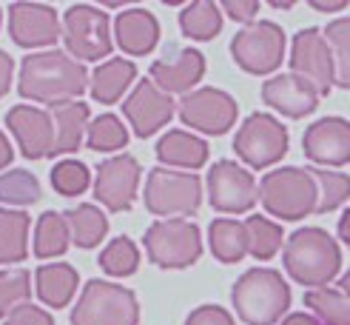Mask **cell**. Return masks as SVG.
Returning <instances> with one entry per match:
<instances>
[{
	"instance_id": "cell-18",
	"label": "cell",
	"mask_w": 350,
	"mask_h": 325,
	"mask_svg": "<svg viewBox=\"0 0 350 325\" xmlns=\"http://www.w3.org/2000/svg\"><path fill=\"white\" fill-rule=\"evenodd\" d=\"M6 126L14 134L23 157L40 160L51 154V146H55V123H51V114H46L43 109L14 106L6 114Z\"/></svg>"
},
{
	"instance_id": "cell-2",
	"label": "cell",
	"mask_w": 350,
	"mask_h": 325,
	"mask_svg": "<svg viewBox=\"0 0 350 325\" xmlns=\"http://www.w3.org/2000/svg\"><path fill=\"white\" fill-rule=\"evenodd\" d=\"M282 260L299 285L325 288L342 268V251L325 229H299L288 237Z\"/></svg>"
},
{
	"instance_id": "cell-36",
	"label": "cell",
	"mask_w": 350,
	"mask_h": 325,
	"mask_svg": "<svg viewBox=\"0 0 350 325\" xmlns=\"http://www.w3.org/2000/svg\"><path fill=\"white\" fill-rule=\"evenodd\" d=\"M139 265V251L129 237H117L103 248L100 254V268L111 274V277H131Z\"/></svg>"
},
{
	"instance_id": "cell-37",
	"label": "cell",
	"mask_w": 350,
	"mask_h": 325,
	"mask_svg": "<svg viewBox=\"0 0 350 325\" xmlns=\"http://www.w3.org/2000/svg\"><path fill=\"white\" fill-rule=\"evenodd\" d=\"M31 274L26 268H6L0 271V317L14 311L17 305H26L31 297Z\"/></svg>"
},
{
	"instance_id": "cell-22",
	"label": "cell",
	"mask_w": 350,
	"mask_h": 325,
	"mask_svg": "<svg viewBox=\"0 0 350 325\" xmlns=\"http://www.w3.org/2000/svg\"><path fill=\"white\" fill-rule=\"evenodd\" d=\"M89 103L80 100H68L51 106V123H55V146H51L49 157L57 154H72L83 143V131L89 126Z\"/></svg>"
},
{
	"instance_id": "cell-47",
	"label": "cell",
	"mask_w": 350,
	"mask_h": 325,
	"mask_svg": "<svg viewBox=\"0 0 350 325\" xmlns=\"http://www.w3.org/2000/svg\"><path fill=\"white\" fill-rule=\"evenodd\" d=\"M339 237L350 246V209H347V211L342 214V220H339Z\"/></svg>"
},
{
	"instance_id": "cell-19",
	"label": "cell",
	"mask_w": 350,
	"mask_h": 325,
	"mask_svg": "<svg viewBox=\"0 0 350 325\" xmlns=\"http://www.w3.org/2000/svg\"><path fill=\"white\" fill-rule=\"evenodd\" d=\"M262 100L285 117H305L319 106V92L299 75H276L262 86Z\"/></svg>"
},
{
	"instance_id": "cell-3",
	"label": "cell",
	"mask_w": 350,
	"mask_h": 325,
	"mask_svg": "<svg viewBox=\"0 0 350 325\" xmlns=\"http://www.w3.org/2000/svg\"><path fill=\"white\" fill-rule=\"evenodd\" d=\"M234 308L248 325H273L291 305V288L273 268H251L234 285Z\"/></svg>"
},
{
	"instance_id": "cell-43",
	"label": "cell",
	"mask_w": 350,
	"mask_h": 325,
	"mask_svg": "<svg viewBox=\"0 0 350 325\" xmlns=\"http://www.w3.org/2000/svg\"><path fill=\"white\" fill-rule=\"evenodd\" d=\"M12 72H14V63H12V57L6 55V51L0 49V97L9 92V86H12Z\"/></svg>"
},
{
	"instance_id": "cell-16",
	"label": "cell",
	"mask_w": 350,
	"mask_h": 325,
	"mask_svg": "<svg viewBox=\"0 0 350 325\" xmlns=\"http://www.w3.org/2000/svg\"><path fill=\"white\" fill-rule=\"evenodd\" d=\"M9 34L17 46H55L63 34L57 12L43 3H12L9 6Z\"/></svg>"
},
{
	"instance_id": "cell-42",
	"label": "cell",
	"mask_w": 350,
	"mask_h": 325,
	"mask_svg": "<svg viewBox=\"0 0 350 325\" xmlns=\"http://www.w3.org/2000/svg\"><path fill=\"white\" fill-rule=\"evenodd\" d=\"M222 9L228 12V17H234V21L254 23V17L259 12V3H256V0H225Z\"/></svg>"
},
{
	"instance_id": "cell-25",
	"label": "cell",
	"mask_w": 350,
	"mask_h": 325,
	"mask_svg": "<svg viewBox=\"0 0 350 325\" xmlns=\"http://www.w3.org/2000/svg\"><path fill=\"white\" fill-rule=\"evenodd\" d=\"M137 77V66L126 57H111L103 66L94 68L92 75V97L97 103H117L122 97V92L131 86V80Z\"/></svg>"
},
{
	"instance_id": "cell-26",
	"label": "cell",
	"mask_w": 350,
	"mask_h": 325,
	"mask_svg": "<svg viewBox=\"0 0 350 325\" xmlns=\"http://www.w3.org/2000/svg\"><path fill=\"white\" fill-rule=\"evenodd\" d=\"M208 243L219 263H239L245 254H248V231H245V222L239 220H228L219 217L211 222L208 229Z\"/></svg>"
},
{
	"instance_id": "cell-44",
	"label": "cell",
	"mask_w": 350,
	"mask_h": 325,
	"mask_svg": "<svg viewBox=\"0 0 350 325\" xmlns=\"http://www.w3.org/2000/svg\"><path fill=\"white\" fill-rule=\"evenodd\" d=\"M282 325H319V320H317V317H310V314L296 311V314H288Z\"/></svg>"
},
{
	"instance_id": "cell-17",
	"label": "cell",
	"mask_w": 350,
	"mask_h": 325,
	"mask_svg": "<svg viewBox=\"0 0 350 325\" xmlns=\"http://www.w3.org/2000/svg\"><path fill=\"white\" fill-rule=\"evenodd\" d=\"M305 157L319 166L350 163V123L345 117H322L302 137Z\"/></svg>"
},
{
	"instance_id": "cell-10",
	"label": "cell",
	"mask_w": 350,
	"mask_h": 325,
	"mask_svg": "<svg viewBox=\"0 0 350 325\" xmlns=\"http://www.w3.org/2000/svg\"><path fill=\"white\" fill-rule=\"evenodd\" d=\"M234 151L251 168H268L288 151V129L276 117L256 112L239 126L234 137Z\"/></svg>"
},
{
	"instance_id": "cell-33",
	"label": "cell",
	"mask_w": 350,
	"mask_h": 325,
	"mask_svg": "<svg viewBox=\"0 0 350 325\" xmlns=\"http://www.w3.org/2000/svg\"><path fill=\"white\" fill-rule=\"evenodd\" d=\"M313 180H317V211H334L345 200H350V177L342 171H325V168H310Z\"/></svg>"
},
{
	"instance_id": "cell-28",
	"label": "cell",
	"mask_w": 350,
	"mask_h": 325,
	"mask_svg": "<svg viewBox=\"0 0 350 325\" xmlns=\"http://www.w3.org/2000/svg\"><path fill=\"white\" fill-rule=\"evenodd\" d=\"M66 222L72 229V243L77 248H94L100 246V239L109 231V220L100 209H94L92 203L75 205L72 211L66 214Z\"/></svg>"
},
{
	"instance_id": "cell-4",
	"label": "cell",
	"mask_w": 350,
	"mask_h": 325,
	"mask_svg": "<svg viewBox=\"0 0 350 325\" xmlns=\"http://www.w3.org/2000/svg\"><path fill=\"white\" fill-rule=\"evenodd\" d=\"M317 180L310 168H276L259 183V200L265 211L282 220H302L317 211Z\"/></svg>"
},
{
	"instance_id": "cell-27",
	"label": "cell",
	"mask_w": 350,
	"mask_h": 325,
	"mask_svg": "<svg viewBox=\"0 0 350 325\" xmlns=\"http://www.w3.org/2000/svg\"><path fill=\"white\" fill-rule=\"evenodd\" d=\"M29 243V214L0 209V265L23 263Z\"/></svg>"
},
{
	"instance_id": "cell-23",
	"label": "cell",
	"mask_w": 350,
	"mask_h": 325,
	"mask_svg": "<svg viewBox=\"0 0 350 325\" xmlns=\"http://www.w3.org/2000/svg\"><path fill=\"white\" fill-rule=\"evenodd\" d=\"M77 283H80V274L68 263H46L34 271V285H38L34 291H38V297L49 308L68 305V300L77 291Z\"/></svg>"
},
{
	"instance_id": "cell-5",
	"label": "cell",
	"mask_w": 350,
	"mask_h": 325,
	"mask_svg": "<svg viewBox=\"0 0 350 325\" xmlns=\"http://www.w3.org/2000/svg\"><path fill=\"white\" fill-rule=\"evenodd\" d=\"M139 302L134 291L106 280H92L72 308V325H137Z\"/></svg>"
},
{
	"instance_id": "cell-7",
	"label": "cell",
	"mask_w": 350,
	"mask_h": 325,
	"mask_svg": "<svg viewBox=\"0 0 350 325\" xmlns=\"http://www.w3.org/2000/svg\"><path fill=\"white\" fill-rule=\"evenodd\" d=\"M63 40L72 57L100 60L111 51V17L89 3H77L63 17Z\"/></svg>"
},
{
	"instance_id": "cell-20",
	"label": "cell",
	"mask_w": 350,
	"mask_h": 325,
	"mask_svg": "<svg viewBox=\"0 0 350 325\" xmlns=\"http://www.w3.org/2000/svg\"><path fill=\"white\" fill-rule=\"evenodd\" d=\"M114 38L126 55L143 57L148 51H154L157 40H160V23L146 9H126L114 21Z\"/></svg>"
},
{
	"instance_id": "cell-48",
	"label": "cell",
	"mask_w": 350,
	"mask_h": 325,
	"mask_svg": "<svg viewBox=\"0 0 350 325\" xmlns=\"http://www.w3.org/2000/svg\"><path fill=\"white\" fill-rule=\"evenodd\" d=\"M339 285H342V288H339L342 294H347V297H350V268L342 274V283H339Z\"/></svg>"
},
{
	"instance_id": "cell-6",
	"label": "cell",
	"mask_w": 350,
	"mask_h": 325,
	"mask_svg": "<svg viewBox=\"0 0 350 325\" xmlns=\"http://www.w3.org/2000/svg\"><path fill=\"white\" fill-rule=\"evenodd\" d=\"M146 251L160 268H188L200 260L202 237L200 229L188 220H160L143 237Z\"/></svg>"
},
{
	"instance_id": "cell-38",
	"label": "cell",
	"mask_w": 350,
	"mask_h": 325,
	"mask_svg": "<svg viewBox=\"0 0 350 325\" xmlns=\"http://www.w3.org/2000/svg\"><path fill=\"white\" fill-rule=\"evenodd\" d=\"M85 140H89V148L94 151H114L129 143V131L114 114H100L92 120Z\"/></svg>"
},
{
	"instance_id": "cell-9",
	"label": "cell",
	"mask_w": 350,
	"mask_h": 325,
	"mask_svg": "<svg viewBox=\"0 0 350 325\" xmlns=\"http://www.w3.org/2000/svg\"><path fill=\"white\" fill-rule=\"evenodd\" d=\"M231 55L248 75H271L285 55V31L271 21H254L231 40Z\"/></svg>"
},
{
	"instance_id": "cell-14",
	"label": "cell",
	"mask_w": 350,
	"mask_h": 325,
	"mask_svg": "<svg viewBox=\"0 0 350 325\" xmlns=\"http://www.w3.org/2000/svg\"><path fill=\"white\" fill-rule=\"evenodd\" d=\"M139 185V163L131 154H114L97 166L94 197L109 211H129Z\"/></svg>"
},
{
	"instance_id": "cell-40",
	"label": "cell",
	"mask_w": 350,
	"mask_h": 325,
	"mask_svg": "<svg viewBox=\"0 0 350 325\" xmlns=\"http://www.w3.org/2000/svg\"><path fill=\"white\" fill-rule=\"evenodd\" d=\"M3 325H55V320L43 308L26 302V305H17L14 311H9L3 317Z\"/></svg>"
},
{
	"instance_id": "cell-31",
	"label": "cell",
	"mask_w": 350,
	"mask_h": 325,
	"mask_svg": "<svg viewBox=\"0 0 350 325\" xmlns=\"http://www.w3.org/2000/svg\"><path fill=\"white\" fill-rule=\"evenodd\" d=\"M305 305L327 325H350V297L336 288H313L305 294Z\"/></svg>"
},
{
	"instance_id": "cell-15",
	"label": "cell",
	"mask_w": 350,
	"mask_h": 325,
	"mask_svg": "<svg viewBox=\"0 0 350 325\" xmlns=\"http://www.w3.org/2000/svg\"><path fill=\"white\" fill-rule=\"evenodd\" d=\"M122 114L129 117V123H131L137 137H151L154 131H160V126H165L174 117V100L151 77L137 80L134 92L126 97V103H122Z\"/></svg>"
},
{
	"instance_id": "cell-13",
	"label": "cell",
	"mask_w": 350,
	"mask_h": 325,
	"mask_svg": "<svg viewBox=\"0 0 350 325\" xmlns=\"http://www.w3.org/2000/svg\"><path fill=\"white\" fill-rule=\"evenodd\" d=\"M180 120L205 134H225L237 120V100L222 89H197L183 97Z\"/></svg>"
},
{
	"instance_id": "cell-12",
	"label": "cell",
	"mask_w": 350,
	"mask_h": 325,
	"mask_svg": "<svg viewBox=\"0 0 350 325\" xmlns=\"http://www.w3.org/2000/svg\"><path fill=\"white\" fill-rule=\"evenodd\" d=\"M291 68H293V75L305 77L319 92V97L330 92V86L336 83V68H334L330 46L319 29H302L293 38Z\"/></svg>"
},
{
	"instance_id": "cell-41",
	"label": "cell",
	"mask_w": 350,
	"mask_h": 325,
	"mask_svg": "<svg viewBox=\"0 0 350 325\" xmlns=\"http://www.w3.org/2000/svg\"><path fill=\"white\" fill-rule=\"evenodd\" d=\"M185 325H234V317L222 305H200L188 314Z\"/></svg>"
},
{
	"instance_id": "cell-35",
	"label": "cell",
	"mask_w": 350,
	"mask_h": 325,
	"mask_svg": "<svg viewBox=\"0 0 350 325\" xmlns=\"http://www.w3.org/2000/svg\"><path fill=\"white\" fill-rule=\"evenodd\" d=\"M40 200V183L31 171L14 168L0 174V203L9 205H31Z\"/></svg>"
},
{
	"instance_id": "cell-32",
	"label": "cell",
	"mask_w": 350,
	"mask_h": 325,
	"mask_svg": "<svg viewBox=\"0 0 350 325\" xmlns=\"http://www.w3.org/2000/svg\"><path fill=\"white\" fill-rule=\"evenodd\" d=\"M322 34H325V40L330 46V55H334L336 86L350 89V17L330 21Z\"/></svg>"
},
{
	"instance_id": "cell-30",
	"label": "cell",
	"mask_w": 350,
	"mask_h": 325,
	"mask_svg": "<svg viewBox=\"0 0 350 325\" xmlns=\"http://www.w3.org/2000/svg\"><path fill=\"white\" fill-rule=\"evenodd\" d=\"M68 248V222L66 214L57 211H46L38 220V229H34V254L40 260H51V257H60Z\"/></svg>"
},
{
	"instance_id": "cell-21",
	"label": "cell",
	"mask_w": 350,
	"mask_h": 325,
	"mask_svg": "<svg viewBox=\"0 0 350 325\" xmlns=\"http://www.w3.org/2000/svg\"><path fill=\"white\" fill-rule=\"evenodd\" d=\"M205 75V57L200 55L197 49H183L177 57L171 60H157L151 63V80L160 86V89L168 92H188L202 80Z\"/></svg>"
},
{
	"instance_id": "cell-1",
	"label": "cell",
	"mask_w": 350,
	"mask_h": 325,
	"mask_svg": "<svg viewBox=\"0 0 350 325\" xmlns=\"http://www.w3.org/2000/svg\"><path fill=\"white\" fill-rule=\"evenodd\" d=\"M89 89V72L85 66L68 57L66 51H38L29 55L21 63V80H17V92L26 100H38L57 106L80 97Z\"/></svg>"
},
{
	"instance_id": "cell-39",
	"label": "cell",
	"mask_w": 350,
	"mask_h": 325,
	"mask_svg": "<svg viewBox=\"0 0 350 325\" xmlns=\"http://www.w3.org/2000/svg\"><path fill=\"white\" fill-rule=\"evenodd\" d=\"M92 183V174L80 160H60L51 168V188L63 197H77L83 194Z\"/></svg>"
},
{
	"instance_id": "cell-8",
	"label": "cell",
	"mask_w": 350,
	"mask_h": 325,
	"mask_svg": "<svg viewBox=\"0 0 350 325\" xmlns=\"http://www.w3.org/2000/svg\"><path fill=\"white\" fill-rule=\"evenodd\" d=\"M143 197L151 214H194L202 203V180L191 171L154 168L148 174Z\"/></svg>"
},
{
	"instance_id": "cell-29",
	"label": "cell",
	"mask_w": 350,
	"mask_h": 325,
	"mask_svg": "<svg viewBox=\"0 0 350 325\" xmlns=\"http://www.w3.org/2000/svg\"><path fill=\"white\" fill-rule=\"evenodd\" d=\"M180 29L194 40H214L222 29V12L211 0H194L180 12Z\"/></svg>"
},
{
	"instance_id": "cell-46",
	"label": "cell",
	"mask_w": 350,
	"mask_h": 325,
	"mask_svg": "<svg viewBox=\"0 0 350 325\" xmlns=\"http://www.w3.org/2000/svg\"><path fill=\"white\" fill-rule=\"evenodd\" d=\"M310 6L319 9V12H339V9H345L347 3H345V0H334V3H322V0H313Z\"/></svg>"
},
{
	"instance_id": "cell-11",
	"label": "cell",
	"mask_w": 350,
	"mask_h": 325,
	"mask_svg": "<svg viewBox=\"0 0 350 325\" xmlns=\"http://www.w3.org/2000/svg\"><path fill=\"white\" fill-rule=\"evenodd\" d=\"M208 200H211L217 211H225V214L251 211L254 203L259 200L254 174L231 160L214 163V168L208 171Z\"/></svg>"
},
{
	"instance_id": "cell-45",
	"label": "cell",
	"mask_w": 350,
	"mask_h": 325,
	"mask_svg": "<svg viewBox=\"0 0 350 325\" xmlns=\"http://www.w3.org/2000/svg\"><path fill=\"white\" fill-rule=\"evenodd\" d=\"M12 157H14V151H12L9 140H6V134L0 131V168H6L12 163Z\"/></svg>"
},
{
	"instance_id": "cell-34",
	"label": "cell",
	"mask_w": 350,
	"mask_h": 325,
	"mask_svg": "<svg viewBox=\"0 0 350 325\" xmlns=\"http://www.w3.org/2000/svg\"><path fill=\"white\" fill-rule=\"evenodd\" d=\"M245 231H248V251L256 260H271L282 248V229L268 217H248L245 220Z\"/></svg>"
},
{
	"instance_id": "cell-24",
	"label": "cell",
	"mask_w": 350,
	"mask_h": 325,
	"mask_svg": "<svg viewBox=\"0 0 350 325\" xmlns=\"http://www.w3.org/2000/svg\"><path fill=\"white\" fill-rule=\"evenodd\" d=\"M157 160L165 163V166H180V168H202L205 160H208V143L200 140V137L188 134V131H180L174 129L168 134L160 137L157 143Z\"/></svg>"
}]
</instances>
